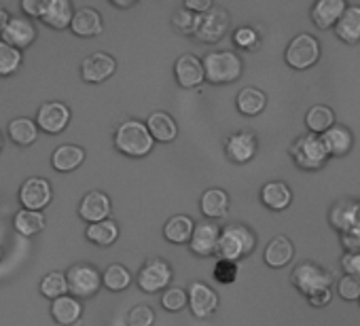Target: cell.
<instances>
[{"label":"cell","mask_w":360,"mask_h":326,"mask_svg":"<svg viewBox=\"0 0 360 326\" xmlns=\"http://www.w3.org/2000/svg\"><path fill=\"white\" fill-rule=\"evenodd\" d=\"M112 142H115L117 150L127 157H146L153 150L155 138L150 136L144 121L125 119L117 125Z\"/></svg>","instance_id":"6da1fadb"},{"label":"cell","mask_w":360,"mask_h":326,"mask_svg":"<svg viewBox=\"0 0 360 326\" xmlns=\"http://www.w3.org/2000/svg\"><path fill=\"white\" fill-rule=\"evenodd\" d=\"M288 152H290V159L295 161V166L305 172H316V170L324 168L330 157L322 136H316V133L299 136L290 144Z\"/></svg>","instance_id":"7a4b0ae2"},{"label":"cell","mask_w":360,"mask_h":326,"mask_svg":"<svg viewBox=\"0 0 360 326\" xmlns=\"http://www.w3.org/2000/svg\"><path fill=\"white\" fill-rule=\"evenodd\" d=\"M257 246V233L242 225V223H231L221 229V240H219V259L227 261H240L248 256Z\"/></svg>","instance_id":"3957f363"},{"label":"cell","mask_w":360,"mask_h":326,"mask_svg":"<svg viewBox=\"0 0 360 326\" xmlns=\"http://www.w3.org/2000/svg\"><path fill=\"white\" fill-rule=\"evenodd\" d=\"M204 72L206 81L212 85H227L242 77L244 62L236 51H210L204 56Z\"/></svg>","instance_id":"277c9868"},{"label":"cell","mask_w":360,"mask_h":326,"mask_svg":"<svg viewBox=\"0 0 360 326\" xmlns=\"http://www.w3.org/2000/svg\"><path fill=\"white\" fill-rule=\"evenodd\" d=\"M290 284L305 296H314L318 292H324L330 288L333 284V273L328 269H324L322 265L314 263V261H303L299 263L292 273H290Z\"/></svg>","instance_id":"5b68a950"},{"label":"cell","mask_w":360,"mask_h":326,"mask_svg":"<svg viewBox=\"0 0 360 326\" xmlns=\"http://www.w3.org/2000/svg\"><path fill=\"white\" fill-rule=\"evenodd\" d=\"M172 278H174L172 265L161 256H150L140 267V271L136 275V284L142 292L155 294L159 290H167L172 284Z\"/></svg>","instance_id":"8992f818"},{"label":"cell","mask_w":360,"mask_h":326,"mask_svg":"<svg viewBox=\"0 0 360 326\" xmlns=\"http://www.w3.org/2000/svg\"><path fill=\"white\" fill-rule=\"evenodd\" d=\"M229 28H231L229 11L223 7H212L208 13L198 15L193 39L198 43H204V45H214V43L223 41V37L229 32Z\"/></svg>","instance_id":"52a82bcc"},{"label":"cell","mask_w":360,"mask_h":326,"mask_svg":"<svg viewBox=\"0 0 360 326\" xmlns=\"http://www.w3.org/2000/svg\"><path fill=\"white\" fill-rule=\"evenodd\" d=\"M320 41L307 32H301L295 39H290L284 51V60L295 70H307L320 60Z\"/></svg>","instance_id":"ba28073f"},{"label":"cell","mask_w":360,"mask_h":326,"mask_svg":"<svg viewBox=\"0 0 360 326\" xmlns=\"http://www.w3.org/2000/svg\"><path fill=\"white\" fill-rule=\"evenodd\" d=\"M68 290L77 299H91L102 288V273L89 263H77L66 271Z\"/></svg>","instance_id":"9c48e42d"},{"label":"cell","mask_w":360,"mask_h":326,"mask_svg":"<svg viewBox=\"0 0 360 326\" xmlns=\"http://www.w3.org/2000/svg\"><path fill=\"white\" fill-rule=\"evenodd\" d=\"M20 204L26 210H34V212H43L51 200H53V189L51 183L43 176H30L22 183L20 187Z\"/></svg>","instance_id":"30bf717a"},{"label":"cell","mask_w":360,"mask_h":326,"mask_svg":"<svg viewBox=\"0 0 360 326\" xmlns=\"http://www.w3.org/2000/svg\"><path fill=\"white\" fill-rule=\"evenodd\" d=\"M70 119H72L70 108L64 102L51 100V102H45V104L39 106L34 121H37V125H39L41 131L56 136V133H62L68 127Z\"/></svg>","instance_id":"8fae6325"},{"label":"cell","mask_w":360,"mask_h":326,"mask_svg":"<svg viewBox=\"0 0 360 326\" xmlns=\"http://www.w3.org/2000/svg\"><path fill=\"white\" fill-rule=\"evenodd\" d=\"M115 70H117V60L104 51L89 53L81 62V79L85 83H91V85L104 83L106 79H110L115 74Z\"/></svg>","instance_id":"7c38bea8"},{"label":"cell","mask_w":360,"mask_h":326,"mask_svg":"<svg viewBox=\"0 0 360 326\" xmlns=\"http://www.w3.org/2000/svg\"><path fill=\"white\" fill-rule=\"evenodd\" d=\"M328 223L341 235L352 233L360 227V202L354 200H337L328 210Z\"/></svg>","instance_id":"4fadbf2b"},{"label":"cell","mask_w":360,"mask_h":326,"mask_svg":"<svg viewBox=\"0 0 360 326\" xmlns=\"http://www.w3.org/2000/svg\"><path fill=\"white\" fill-rule=\"evenodd\" d=\"M187 292H189V309L195 318L206 320L219 309V292L210 288L206 282H191Z\"/></svg>","instance_id":"5bb4252c"},{"label":"cell","mask_w":360,"mask_h":326,"mask_svg":"<svg viewBox=\"0 0 360 326\" xmlns=\"http://www.w3.org/2000/svg\"><path fill=\"white\" fill-rule=\"evenodd\" d=\"M259 150V140L252 131H236L225 140V155L231 163H248Z\"/></svg>","instance_id":"9a60e30c"},{"label":"cell","mask_w":360,"mask_h":326,"mask_svg":"<svg viewBox=\"0 0 360 326\" xmlns=\"http://www.w3.org/2000/svg\"><path fill=\"white\" fill-rule=\"evenodd\" d=\"M174 77H176L178 85L185 89H193V87L202 85L206 81L204 60H200L193 53H183L174 64Z\"/></svg>","instance_id":"2e32d148"},{"label":"cell","mask_w":360,"mask_h":326,"mask_svg":"<svg viewBox=\"0 0 360 326\" xmlns=\"http://www.w3.org/2000/svg\"><path fill=\"white\" fill-rule=\"evenodd\" d=\"M110 212H112V204H110V197L104 191H89V193H85L81 204H79V216L87 225L102 223V221L110 219Z\"/></svg>","instance_id":"e0dca14e"},{"label":"cell","mask_w":360,"mask_h":326,"mask_svg":"<svg viewBox=\"0 0 360 326\" xmlns=\"http://www.w3.org/2000/svg\"><path fill=\"white\" fill-rule=\"evenodd\" d=\"M37 34H39L37 26H34V22L30 18H26V15H22V18L11 15L9 24H7V28L3 32V41L13 45L15 49L24 51V49H28L37 41Z\"/></svg>","instance_id":"ac0fdd59"},{"label":"cell","mask_w":360,"mask_h":326,"mask_svg":"<svg viewBox=\"0 0 360 326\" xmlns=\"http://www.w3.org/2000/svg\"><path fill=\"white\" fill-rule=\"evenodd\" d=\"M219 240H221V227L217 223L204 221L195 225L189 248L198 256H212L219 250Z\"/></svg>","instance_id":"d6986e66"},{"label":"cell","mask_w":360,"mask_h":326,"mask_svg":"<svg viewBox=\"0 0 360 326\" xmlns=\"http://www.w3.org/2000/svg\"><path fill=\"white\" fill-rule=\"evenodd\" d=\"M75 7L70 0H45V11L41 15V22L53 30H66L72 24Z\"/></svg>","instance_id":"ffe728a7"},{"label":"cell","mask_w":360,"mask_h":326,"mask_svg":"<svg viewBox=\"0 0 360 326\" xmlns=\"http://www.w3.org/2000/svg\"><path fill=\"white\" fill-rule=\"evenodd\" d=\"M345 9H347L345 0H318V3L311 7L309 15H311V22L316 28L328 30V28L337 26V22L341 20Z\"/></svg>","instance_id":"44dd1931"},{"label":"cell","mask_w":360,"mask_h":326,"mask_svg":"<svg viewBox=\"0 0 360 326\" xmlns=\"http://www.w3.org/2000/svg\"><path fill=\"white\" fill-rule=\"evenodd\" d=\"M70 30L77 37H81V39H91V37H98V34L104 32V20H102V15H100L98 9H94V7H81V9L75 11Z\"/></svg>","instance_id":"7402d4cb"},{"label":"cell","mask_w":360,"mask_h":326,"mask_svg":"<svg viewBox=\"0 0 360 326\" xmlns=\"http://www.w3.org/2000/svg\"><path fill=\"white\" fill-rule=\"evenodd\" d=\"M83 315V305L81 299L72 296V294H64L56 301H51V318L62 324V326H75L77 322H81Z\"/></svg>","instance_id":"603a6c76"},{"label":"cell","mask_w":360,"mask_h":326,"mask_svg":"<svg viewBox=\"0 0 360 326\" xmlns=\"http://www.w3.org/2000/svg\"><path fill=\"white\" fill-rule=\"evenodd\" d=\"M146 127L155 142H174L178 138V123L165 110H155L146 119Z\"/></svg>","instance_id":"cb8c5ba5"},{"label":"cell","mask_w":360,"mask_h":326,"mask_svg":"<svg viewBox=\"0 0 360 326\" xmlns=\"http://www.w3.org/2000/svg\"><path fill=\"white\" fill-rule=\"evenodd\" d=\"M261 202L265 208L274 210V212H282L290 206L292 202V191L284 181H271L265 183L261 189Z\"/></svg>","instance_id":"d4e9b609"},{"label":"cell","mask_w":360,"mask_h":326,"mask_svg":"<svg viewBox=\"0 0 360 326\" xmlns=\"http://www.w3.org/2000/svg\"><path fill=\"white\" fill-rule=\"evenodd\" d=\"M263 259L269 267L274 269H282L286 267L292 259H295V246L286 235H276L274 240H269V244L265 246Z\"/></svg>","instance_id":"484cf974"},{"label":"cell","mask_w":360,"mask_h":326,"mask_svg":"<svg viewBox=\"0 0 360 326\" xmlns=\"http://www.w3.org/2000/svg\"><path fill=\"white\" fill-rule=\"evenodd\" d=\"M195 231V221L187 214H174L163 225V237L169 244H189Z\"/></svg>","instance_id":"4316f807"},{"label":"cell","mask_w":360,"mask_h":326,"mask_svg":"<svg viewBox=\"0 0 360 326\" xmlns=\"http://www.w3.org/2000/svg\"><path fill=\"white\" fill-rule=\"evenodd\" d=\"M85 161V148L79 144H62L51 155V166L58 172H75Z\"/></svg>","instance_id":"83f0119b"},{"label":"cell","mask_w":360,"mask_h":326,"mask_svg":"<svg viewBox=\"0 0 360 326\" xmlns=\"http://www.w3.org/2000/svg\"><path fill=\"white\" fill-rule=\"evenodd\" d=\"M335 34L339 41L347 45H356L360 41V5H347V9L335 26Z\"/></svg>","instance_id":"f1b7e54d"},{"label":"cell","mask_w":360,"mask_h":326,"mask_svg":"<svg viewBox=\"0 0 360 326\" xmlns=\"http://www.w3.org/2000/svg\"><path fill=\"white\" fill-rule=\"evenodd\" d=\"M229 206H231L229 193L223 189H208L200 200V210L206 219H225Z\"/></svg>","instance_id":"f546056e"},{"label":"cell","mask_w":360,"mask_h":326,"mask_svg":"<svg viewBox=\"0 0 360 326\" xmlns=\"http://www.w3.org/2000/svg\"><path fill=\"white\" fill-rule=\"evenodd\" d=\"M45 227H47V219H45L43 212H34V210L22 208L13 216V229L22 237H34L41 231H45Z\"/></svg>","instance_id":"4dcf8cb0"},{"label":"cell","mask_w":360,"mask_h":326,"mask_svg":"<svg viewBox=\"0 0 360 326\" xmlns=\"http://www.w3.org/2000/svg\"><path fill=\"white\" fill-rule=\"evenodd\" d=\"M322 140H324V144H326L330 157H345V155L352 150V146H354V136H352V131H349L345 125H341V123H335V125L322 136Z\"/></svg>","instance_id":"1f68e13d"},{"label":"cell","mask_w":360,"mask_h":326,"mask_svg":"<svg viewBox=\"0 0 360 326\" xmlns=\"http://www.w3.org/2000/svg\"><path fill=\"white\" fill-rule=\"evenodd\" d=\"M236 106L244 117H257L267 106V96L259 87H244L236 96Z\"/></svg>","instance_id":"d6a6232c"},{"label":"cell","mask_w":360,"mask_h":326,"mask_svg":"<svg viewBox=\"0 0 360 326\" xmlns=\"http://www.w3.org/2000/svg\"><path fill=\"white\" fill-rule=\"evenodd\" d=\"M39 125L34 119H28V117H18V119H11L9 125H7V133L9 138L20 144V146H30L37 142L39 138Z\"/></svg>","instance_id":"836d02e7"},{"label":"cell","mask_w":360,"mask_h":326,"mask_svg":"<svg viewBox=\"0 0 360 326\" xmlns=\"http://www.w3.org/2000/svg\"><path fill=\"white\" fill-rule=\"evenodd\" d=\"M305 125H307V131L309 133L324 136L335 125V112H333V108L326 106V104H314L305 112Z\"/></svg>","instance_id":"e575fe53"},{"label":"cell","mask_w":360,"mask_h":326,"mask_svg":"<svg viewBox=\"0 0 360 326\" xmlns=\"http://www.w3.org/2000/svg\"><path fill=\"white\" fill-rule=\"evenodd\" d=\"M85 237L96 244V246H112L119 237V225L117 221L112 219H106L102 223H94V225H87L85 229Z\"/></svg>","instance_id":"d590c367"},{"label":"cell","mask_w":360,"mask_h":326,"mask_svg":"<svg viewBox=\"0 0 360 326\" xmlns=\"http://www.w3.org/2000/svg\"><path fill=\"white\" fill-rule=\"evenodd\" d=\"M102 282H104V286H106L110 292H121V290L129 288V284L134 282V278H131V273H129V269H127L125 265L112 263V265H108V267L104 269Z\"/></svg>","instance_id":"8d00e7d4"},{"label":"cell","mask_w":360,"mask_h":326,"mask_svg":"<svg viewBox=\"0 0 360 326\" xmlns=\"http://www.w3.org/2000/svg\"><path fill=\"white\" fill-rule=\"evenodd\" d=\"M39 290H41L43 296H47L51 301H56V299H60L64 294H70L66 273L64 271H49V273H45V278L39 284Z\"/></svg>","instance_id":"74e56055"},{"label":"cell","mask_w":360,"mask_h":326,"mask_svg":"<svg viewBox=\"0 0 360 326\" xmlns=\"http://www.w3.org/2000/svg\"><path fill=\"white\" fill-rule=\"evenodd\" d=\"M24 53L0 39V77H11L22 68Z\"/></svg>","instance_id":"f35d334b"},{"label":"cell","mask_w":360,"mask_h":326,"mask_svg":"<svg viewBox=\"0 0 360 326\" xmlns=\"http://www.w3.org/2000/svg\"><path fill=\"white\" fill-rule=\"evenodd\" d=\"M161 305H163L165 311H180V309H185L189 305V292L185 288L169 286L161 294Z\"/></svg>","instance_id":"ab89813d"},{"label":"cell","mask_w":360,"mask_h":326,"mask_svg":"<svg viewBox=\"0 0 360 326\" xmlns=\"http://www.w3.org/2000/svg\"><path fill=\"white\" fill-rule=\"evenodd\" d=\"M212 275H214V280H217L219 284L229 286V284H233V282L238 280V275H240V265H238V261L219 259L217 265H214V269H212Z\"/></svg>","instance_id":"60d3db41"},{"label":"cell","mask_w":360,"mask_h":326,"mask_svg":"<svg viewBox=\"0 0 360 326\" xmlns=\"http://www.w3.org/2000/svg\"><path fill=\"white\" fill-rule=\"evenodd\" d=\"M233 43L244 51H257L261 47V34L250 26H242L233 30Z\"/></svg>","instance_id":"b9f144b4"},{"label":"cell","mask_w":360,"mask_h":326,"mask_svg":"<svg viewBox=\"0 0 360 326\" xmlns=\"http://www.w3.org/2000/svg\"><path fill=\"white\" fill-rule=\"evenodd\" d=\"M195 24H198V15L191 13L189 9L180 7L172 13V26L180 32V34H191L195 32Z\"/></svg>","instance_id":"7bdbcfd3"},{"label":"cell","mask_w":360,"mask_h":326,"mask_svg":"<svg viewBox=\"0 0 360 326\" xmlns=\"http://www.w3.org/2000/svg\"><path fill=\"white\" fill-rule=\"evenodd\" d=\"M337 294L343 301H360V278L343 273L337 284Z\"/></svg>","instance_id":"ee69618b"},{"label":"cell","mask_w":360,"mask_h":326,"mask_svg":"<svg viewBox=\"0 0 360 326\" xmlns=\"http://www.w3.org/2000/svg\"><path fill=\"white\" fill-rule=\"evenodd\" d=\"M127 324L129 326H153L155 324V311L150 305H134L127 313Z\"/></svg>","instance_id":"f6af8a7d"},{"label":"cell","mask_w":360,"mask_h":326,"mask_svg":"<svg viewBox=\"0 0 360 326\" xmlns=\"http://www.w3.org/2000/svg\"><path fill=\"white\" fill-rule=\"evenodd\" d=\"M341 269L345 271V275L360 278V250L358 252H345L341 256Z\"/></svg>","instance_id":"bcb514c9"},{"label":"cell","mask_w":360,"mask_h":326,"mask_svg":"<svg viewBox=\"0 0 360 326\" xmlns=\"http://www.w3.org/2000/svg\"><path fill=\"white\" fill-rule=\"evenodd\" d=\"M22 11L30 20L32 18H39L41 20V15L45 11V0H24V3H22Z\"/></svg>","instance_id":"7dc6e473"},{"label":"cell","mask_w":360,"mask_h":326,"mask_svg":"<svg viewBox=\"0 0 360 326\" xmlns=\"http://www.w3.org/2000/svg\"><path fill=\"white\" fill-rule=\"evenodd\" d=\"M183 7L189 9V11L195 13V15H204V13H208L214 5H212V0H187V3H185Z\"/></svg>","instance_id":"c3c4849f"},{"label":"cell","mask_w":360,"mask_h":326,"mask_svg":"<svg viewBox=\"0 0 360 326\" xmlns=\"http://www.w3.org/2000/svg\"><path fill=\"white\" fill-rule=\"evenodd\" d=\"M341 244H343L345 252H358L360 250V227L352 233L341 235Z\"/></svg>","instance_id":"681fc988"},{"label":"cell","mask_w":360,"mask_h":326,"mask_svg":"<svg viewBox=\"0 0 360 326\" xmlns=\"http://www.w3.org/2000/svg\"><path fill=\"white\" fill-rule=\"evenodd\" d=\"M330 299H333V290L328 288V290H324V292H318V294L309 296L307 303H309L311 307H326V305L330 303Z\"/></svg>","instance_id":"f907efd6"},{"label":"cell","mask_w":360,"mask_h":326,"mask_svg":"<svg viewBox=\"0 0 360 326\" xmlns=\"http://www.w3.org/2000/svg\"><path fill=\"white\" fill-rule=\"evenodd\" d=\"M9 20H11V13H9L7 9L0 7V39H3V32H5V28H7Z\"/></svg>","instance_id":"816d5d0a"},{"label":"cell","mask_w":360,"mask_h":326,"mask_svg":"<svg viewBox=\"0 0 360 326\" xmlns=\"http://www.w3.org/2000/svg\"><path fill=\"white\" fill-rule=\"evenodd\" d=\"M110 3H112L115 7H119V9H127V7H134V5H136L134 0H110Z\"/></svg>","instance_id":"f5cc1de1"},{"label":"cell","mask_w":360,"mask_h":326,"mask_svg":"<svg viewBox=\"0 0 360 326\" xmlns=\"http://www.w3.org/2000/svg\"><path fill=\"white\" fill-rule=\"evenodd\" d=\"M3 256H5V250H3V246H0V261H3Z\"/></svg>","instance_id":"db71d44e"},{"label":"cell","mask_w":360,"mask_h":326,"mask_svg":"<svg viewBox=\"0 0 360 326\" xmlns=\"http://www.w3.org/2000/svg\"><path fill=\"white\" fill-rule=\"evenodd\" d=\"M3 144H5V142H3V133H0V150H3Z\"/></svg>","instance_id":"11a10c76"},{"label":"cell","mask_w":360,"mask_h":326,"mask_svg":"<svg viewBox=\"0 0 360 326\" xmlns=\"http://www.w3.org/2000/svg\"><path fill=\"white\" fill-rule=\"evenodd\" d=\"M358 303H360V301H358Z\"/></svg>","instance_id":"9f6ffc18"}]
</instances>
